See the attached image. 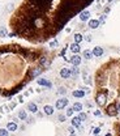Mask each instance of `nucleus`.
<instances>
[{
    "label": "nucleus",
    "mask_w": 120,
    "mask_h": 136,
    "mask_svg": "<svg viewBox=\"0 0 120 136\" xmlns=\"http://www.w3.org/2000/svg\"><path fill=\"white\" fill-rule=\"evenodd\" d=\"M73 113H74V111H73V109H72V107L67 109V114H65V116H72V115H73Z\"/></svg>",
    "instance_id": "27"
},
{
    "label": "nucleus",
    "mask_w": 120,
    "mask_h": 136,
    "mask_svg": "<svg viewBox=\"0 0 120 136\" xmlns=\"http://www.w3.org/2000/svg\"><path fill=\"white\" fill-rule=\"evenodd\" d=\"M90 17V12L89 11H82L81 13H80V20L81 21H87Z\"/></svg>",
    "instance_id": "12"
},
{
    "label": "nucleus",
    "mask_w": 120,
    "mask_h": 136,
    "mask_svg": "<svg viewBox=\"0 0 120 136\" xmlns=\"http://www.w3.org/2000/svg\"><path fill=\"white\" fill-rule=\"evenodd\" d=\"M9 111V106H7V105H3L1 107H0V113L3 114V113H8Z\"/></svg>",
    "instance_id": "24"
},
{
    "label": "nucleus",
    "mask_w": 120,
    "mask_h": 136,
    "mask_svg": "<svg viewBox=\"0 0 120 136\" xmlns=\"http://www.w3.org/2000/svg\"><path fill=\"white\" fill-rule=\"evenodd\" d=\"M0 37H7V30L5 29H0Z\"/></svg>",
    "instance_id": "31"
},
{
    "label": "nucleus",
    "mask_w": 120,
    "mask_h": 136,
    "mask_svg": "<svg viewBox=\"0 0 120 136\" xmlns=\"http://www.w3.org/2000/svg\"><path fill=\"white\" fill-rule=\"evenodd\" d=\"M65 51H67V48H63V50H62V52H60V55H62V56L65 54Z\"/></svg>",
    "instance_id": "39"
},
{
    "label": "nucleus",
    "mask_w": 120,
    "mask_h": 136,
    "mask_svg": "<svg viewBox=\"0 0 120 136\" xmlns=\"http://www.w3.org/2000/svg\"><path fill=\"white\" fill-rule=\"evenodd\" d=\"M70 51L74 52V54H78V52L81 51V47H80L78 43H72V45H70Z\"/></svg>",
    "instance_id": "17"
},
{
    "label": "nucleus",
    "mask_w": 120,
    "mask_h": 136,
    "mask_svg": "<svg viewBox=\"0 0 120 136\" xmlns=\"http://www.w3.org/2000/svg\"><path fill=\"white\" fill-rule=\"evenodd\" d=\"M58 119H59V122H65V119H67V116H65V115H63V114H60V115H59L58 116Z\"/></svg>",
    "instance_id": "28"
},
{
    "label": "nucleus",
    "mask_w": 120,
    "mask_h": 136,
    "mask_svg": "<svg viewBox=\"0 0 120 136\" xmlns=\"http://www.w3.org/2000/svg\"><path fill=\"white\" fill-rule=\"evenodd\" d=\"M0 136H9V131L7 128H0Z\"/></svg>",
    "instance_id": "23"
},
{
    "label": "nucleus",
    "mask_w": 120,
    "mask_h": 136,
    "mask_svg": "<svg viewBox=\"0 0 120 136\" xmlns=\"http://www.w3.org/2000/svg\"><path fill=\"white\" fill-rule=\"evenodd\" d=\"M99 25H101L99 20H89V24H87V26H89L90 29H97Z\"/></svg>",
    "instance_id": "11"
},
{
    "label": "nucleus",
    "mask_w": 120,
    "mask_h": 136,
    "mask_svg": "<svg viewBox=\"0 0 120 136\" xmlns=\"http://www.w3.org/2000/svg\"><path fill=\"white\" fill-rule=\"evenodd\" d=\"M108 1H112V0H108Z\"/></svg>",
    "instance_id": "44"
},
{
    "label": "nucleus",
    "mask_w": 120,
    "mask_h": 136,
    "mask_svg": "<svg viewBox=\"0 0 120 136\" xmlns=\"http://www.w3.org/2000/svg\"><path fill=\"white\" fill-rule=\"evenodd\" d=\"M39 63L42 64V67H46V68L50 67V60H48L46 56H42V58H41V59H39Z\"/></svg>",
    "instance_id": "18"
},
{
    "label": "nucleus",
    "mask_w": 120,
    "mask_h": 136,
    "mask_svg": "<svg viewBox=\"0 0 120 136\" xmlns=\"http://www.w3.org/2000/svg\"><path fill=\"white\" fill-rule=\"evenodd\" d=\"M43 113H45L46 115H52V114H54V107L51 105H45V107H43Z\"/></svg>",
    "instance_id": "14"
},
{
    "label": "nucleus",
    "mask_w": 120,
    "mask_h": 136,
    "mask_svg": "<svg viewBox=\"0 0 120 136\" xmlns=\"http://www.w3.org/2000/svg\"><path fill=\"white\" fill-rule=\"evenodd\" d=\"M107 102V92H99L95 97V103H97L99 107H103Z\"/></svg>",
    "instance_id": "1"
},
{
    "label": "nucleus",
    "mask_w": 120,
    "mask_h": 136,
    "mask_svg": "<svg viewBox=\"0 0 120 136\" xmlns=\"http://www.w3.org/2000/svg\"><path fill=\"white\" fill-rule=\"evenodd\" d=\"M84 58H85V59H87V60L91 59V58H93V52L90 50H85L84 51Z\"/></svg>",
    "instance_id": "21"
},
{
    "label": "nucleus",
    "mask_w": 120,
    "mask_h": 136,
    "mask_svg": "<svg viewBox=\"0 0 120 136\" xmlns=\"http://www.w3.org/2000/svg\"><path fill=\"white\" fill-rule=\"evenodd\" d=\"M99 132H101V128H99V127H95V128H93V133H94L95 136H97V135H99Z\"/></svg>",
    "instance_id": "30"
},
{
    "label": "nucleus",
    "mask_w": 120,
    "mask_h": 136,
    "mask_svg": "<svg viewBox=\"0 0 120 136\" xmlns=\"http://www.w3.org/2000/svg\"><path fill=\"white\" fill-rule=\"evenodd\" d=\"M14 107H16V102H11L9 103V110H13Z\"/></svg>",
    "instance_id": "35"
},
{
    "label": "nucleus",
    "mask_w": 120,
    "mask_h": 136,
    "mask_svg": "<svg viewBox=\"0 0 120 136\" xmlns=\"http://www.w3.org/2000/svg\"><path fill=\"white\" fill-rule=\"evenodd\" d=\"M65 93H67V89H65L64 86H60L58 90V94H65Z\"/></svg>",
    "instance_id": "26"
},
{
    "label": "nucleus",
    "mask_w": 120,
    "mask_h": 136,
    "mask_svg": "<svg viewBox=\"0 0 120 136\" xmlns=\"http://www.w3.org/2000/svg\"><path fill=\"white\" fill-rule=\"evenodd\" d=\"M73 37H74V43H78V45H80V42H82V39H84L82 34H80V33H76Z\"/></svg>",
    "instance_id": "20"
},
{
    "label": "nucleus",
    "mask_w": 120,
    "mask_h": 136,
    "mask_svg": "<svg viewBox=\"0 0 120 136\" xmlns=\"http://www.w3.org/2000/svg\"><path fill=\"white\" fill-rule=\"evenodd\" d=\"M106 18H107L106 14H101V17H99V22H104V21H106Z\"/></svg>",
    "instance_id": "33"
},
{
    "label": "nucleus",
    "mask_w": 120,
    "mask_h": 136,
    "mask_svg": "<svg viewBox=\"0 0 120 136\" xmlns=\"http://www.w3.org/2000/svg\"><path fill=\"white\" fill-rule=\"evenodd\" d=\"M18 102H21V103H22V102H24V98H22V96H20V97H18Z\"/></svg>",
    "instance_id": "40"
},
{
    "label": "nucleus",
    "mask_w": 120,
    "mask_h": 136,
    "mask_svg": "<svg viewBox=\"0 0 120 136\" xmlns=\"http://www.w3.org/2000/svg\"><path fill=\"white\" fill-rule=\"evenodd\" d=\"M59 45V43H58V41H56V39H52V41H51V42H50V47H56V46H58Z\"/></svg>",
    "instance_id": "29"
},
{
    "label": "nucleus",
    "mask_w": 120,
    "mask_h": 136,
    "mask_svg": "<svg viewBox=\"0 0 120 136\" xmlns=\"http://www.w3.org/2000/svg\"><path fill=\"white\" fill-rule=\"evenodd\" d=\"M85 41H87V42H91V39H93V38H91V35H90V34H87V35H85Z\"/></svg>",
    "instance_id": "34"
},
{
    "label": "nucleus",
    "mask_w": 120,
    "mask_h": 136,
    "mask_svg": "<svg viewBox=\"0 0 120 136\" xmlns=\"http://www.w3.org/2000/svg\"><path fill=\"white\" fill-rule=\"evenodd\" d=\"M78 118H80V120L82 122V120H86V119H87V115L85 113H80V114H78Z\"/></svg>",
    "instance_id": "25"
},
{
    "label": "nucleus",
    "mask_w": 120,
    "mask_h": 136,
    "mask_svg": "<svg viewBox=\"0 0 120 136\" xmlns=\"http://www.w3.org/2000/svg\"><path fill=\"white\" fill-rule=\"evenodd\" d=\"M28 110L30 111V113L35 114V113H38V106H37L34 102H29L28 103Z\"/></svg>",
    "instance_id": "10"
},
{
    "label": "nucleus",
    "mask_w": 120,
    "mask_h": 136,
    "mask_svg": "<svg viewBox=\"0 0 120 136\" xmlns=\"http://www.w3.org/2000/svg\"><path fill=\"white\" fill-rule=\"evenodd\" d=\"M116 109H117V111H120V103H116Z\"/></svg>",
    "instance_id": "42"
},
{
    "label": "nucleus",
    "mask_w": 120,
    "mask_h": 136,
    "mask_svg": "<svg viewBox=\"0 0 120 136\" xmlns=\"http://www.w3.org/2000/svg\"><path fill=\"white\" fill-rule=\"evenodd\" d=\"M43 71V67H35V68H31V71L29 72V76L30 77H37L42 73Z\"/></svg>",
    "instance_id": "5"
},
{
    "label": "nucleus",
    "mask_w": 120,
    "mask_h": 136,
    "mask_svg": "<svg viewBox=\"0 0 120 136\" xmlns=\"http://www.w3.org/2000/svg\"><path fill=\"white\" fill-rule=\"evenodd\" d=\"M97 136H98V135H97Z\"/></svg>",
    "instance_id": "45"
},
{
    "label": "nucleus",
    "mask_w": 120,
    "mask_h": 136,
    "mask_svg": "<svg viewBox=\"0 0 120 136\" xmlns=\"http://www.w3.org/2000/svg\"><path fill=\"white\" fill-rule=\"evenodd\" d=\"M106 113H107V115H110V116L117 115V113H119V111H117V109H116V103H111V105L107 106Z\"/></svg>",
    "instance_id": "2"
},
{
    "label": "nucleus",
    "mask_w": 120,
    "mask_h": 136,
    "mask_svg": "<svg viewBox=\"0 0 120 136\" xmlns=\"http://www.w3.org/2000/svg\"><path fill=\"white\" fill-rule=\"evenodd\" d=\"M17 128H18V126H17V123H14V122H9L8 124H7V130L12 131V132L17 131Z\"/></svg>",
    "instance_id": "15"
},
{
    "label": "nucleus",
    "mask_w": 120,
    "mask_h": 136,
    "mask_svg": "<svg viewBox=\"0 0 120 136\" xmlns=\"http://www.w3.org/2000/svg\"><path fill=\"white\" fill-rule=\"evenodd\" d=\"M104 1H106V0H97V4H98V7H101L102 4L104 3Z\"/></svg>",
    "instance_id": "36"
},
{
    "label": "nucleus",
    "mask_w": 120,
    "mask_h": 136,
    "mask_svg": "<svg viewBox=\"0 0 120 136\" xmlns=\"http://www.w3.org/2000/svg\"><path fill=\"white\" fill-rule=\"evenodd\" d=\"M93 56H97V58H99V56H102L103 55V48L101 47V46H97V47H94L93 48Z\"/></svg>",
    "instance_id": "7"
},
{
    "label": "nucleus",
    "mask_w": 120,
    "mask_h": 136,
    "mask_svg": "<svg viewBox=\"0 0 120 136\" xmlns=\"http://www.w3.org/2000/svg\"><path fill=\"white\" fill-rule=\"evenodd\" d=\"M82 103H80V102H74L73 103V106H72V109H73V111H77V113H81L82 111Z\"/></svg>",
    "instance_id": "16"
},
{
    "label": "nucleus",
    "mask_w": 120,
    "mask_h": 136,
    "mask_svg": "<svg viewBox=\"0 0 120 136\" xmlns=\"http://www.w3.org/2000/svg\"><path fill=\"white\" fill-rule=\"evenodd\" d=\"M70 76H72V73H70V68L63 67L62 69H60V77H62V79H69Z\"/></svg>",
    "instance_id": "4"
},
{
    "label": "nucleus",
    "mask_w": 120,
    "mask_h": 136,
    "mask_svg": "<svg viewBox=\"0 0 120 136\" xmlns=\"http://www.w3.org/2000/svg\"><path fill=\"white\" fill-rule=\"evenodd\" d=\"M9 37H16V33H9Z\"/></svg>",
    "instance_id": "41"
},
{
    "label": "nucleus",
    "mask_w": 120,
    "mask_h": 136,
    "mask_svg": "<svg viewBox=\"0 0 120 136\" xmlns=\"http://www.w3.org/2000/svg\"><path fill=\"white\" fill-rule=\"evenodd\" d=\"M68 131H69V133H70V136H74V127H72V126H70L69 128H68Z\"/></svg>",
    "instance_id": "32"
},
{
    "label": "nucleus",
    "mask_w": 120,
    "mask_h": 136,
    "mask_svg": "<svg viewBox=\"0 0 120 136\" xmlns=\"http://www.w3.org/2000/svg\"><path fill=\"white\" fill-rule=\"evenodd\" d=\"M18 119H21V120H25V119H28V114H26L25 110H20L18 111V116H17Z\"/></svg>",
    "instance_id": "19"
},
{
    "label": "nucleus",
    "mask_w": 120,
    "mask_h": 136,
    "mask_svg": "<svg viewBox=\"0 0 120 136\" xmlns=\"http://www.w3.org/2000/svg\"><path fill=\"white\" fill-rule=\"evenodd\" d=\"M81 60L82 59H81V56H80L78 54H74L72 58H70V63H72L74 67H78V65L81 64Z\"/></svg>",
    "instance_id": "6"
},
{
    "label": "nucleus",
    "mask_w": 120,
    "mask_h": 136,
    "mask_svg": "<svg viewBox=\"0 0 120 136\" xmlns=\"http://www.w3.org/2000/svg\"><path fill=\"white\" fill-rule=\"evenodd\" d=\"M73 97H76V98H82V97H85V90H82V89H77V90H73Z\"/></svg>",
    "instance_id": "13"
},
{
    "label": "nucleus",
    "mask_w": 120,
    "mask_h": 136,
    "mask_svg": "<svg viewBox=\"0 0 120 136\" xmlns=\"http://www.w3.org/2000/svg\"><path fill=\"white\" fill-rule=\"evenodd\" d=\"M7 9H8V11H12V9H13V4H8Z\"/></svg>",
    "instance_id": "38"
},
{
    "label": "nucleus",
    "mask_w": 120,
    "mask_h": 136,
    "mask_svg": "<svg viewBox=\"0 0 120 136\" xmlns=\"http://www.w3.org/2000/svg\"><path fill=\"white\" fill-rule=\"evenodd\" d=\"M101 114H102V113H101L99 110H95V111H94V115H95V116H101Z\"/></svg>",
    "instance_id": "37"
},
{
    "label": "nucleus",
    "mask_w": 120,
    "mask_h": 136,
    "mask_svg": "<svg viewBox=\"0 0 120 136\" xmlns=\"http://www.w3.org/2000/svg\"><path fill=\"white\" fill-rule=\"evenodd\" d=\"M70 124H72V127H81V120H80V118L78 116H73L72 120H70Z\"/></svg>",
    "instance_id": "9"
},
{
    "label": "nucleus",
    "mask_w": 120,
    "mask_h": 136,
    "mask_svg": "<svg viewBox=\"0 0 120 136\" xmlns=\"http://www.w3.org/2000/svg\"><path fill=\"white\" fill-rule=\"evenodd\" d=\"M67 105H68V99L65 97H63V98L56 101V109L58 110H63L64 107H67Z\"/></svg>",
    "instance_id": "3"
},
{
    "label": "nucleus",
    "mask_w": 120,
    "mask_h": 136,
    "mask_svg": "<svg viewBox=\"0 0 120 136\" xmlns=\"http://www.w3.org/2000/svg\"><path fill=\"white\" fill-rule=\"evenodd\" d=\"M70 73H72L73 77H76V76H78V73H80V69H78L77 67H74V65H73V68L70 69Z\"/></svg>",
    "instance_id": "22"
},
{
    "label": "nucleus",
    "mask_w": 120,
    "mask_h": 136,
    "mask_svg": "<svg viewBox=\"0 0 120 136\" xmlns=\"http://www.w3.org/2000/svg\"><path fill=\"white\" fill-rule=\"evenodd\" d=\"M106 136H111V133H107V135Z\"/></svg>",
    "instance_id": "43"
},
{
    "label": "nucleus",
    "mask_w": 120,
    "mask_h": 136,
    "mask_svg": "<svg viewBox=\"0 0 120 136\" xmlns=\"http://www.w3.org/2000/svg\"><path fill=\"white\" fill-rule=\"evenodd\" d=\"M37 82H38V85L47 86V88H51V86H52V84H51V82L48 81L47 79H38V80H37Z\"/></svg>",
    "instance_id": "8"
}]
</instances>
